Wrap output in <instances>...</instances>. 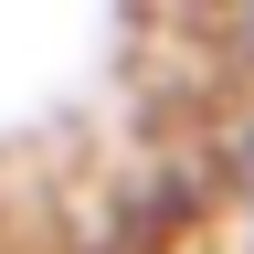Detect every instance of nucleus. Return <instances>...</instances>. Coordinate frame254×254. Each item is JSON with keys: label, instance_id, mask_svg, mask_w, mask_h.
I'll return each mask as SVG.
<instances>
[{"label": "nucleus", "instance_id": "nucleus-1", "mask_svg": "<svg viewBox=\"0 0 254 254\" xmlns=\"http://www.w3.org/2000/svg\"><path fill=\"white\" fill-rule=\"evenodd\" d=\"M233 244L254 254V95H244V117H233Z\"/></svg>", "mask_w": 254, "mask_h": 254}, {"label": "nucleus", "instance_id": "nucleus-2", "mask_svg": "<svg viewBox=\"0 0 254 254\" xmlns=\"http://www.w3.org/2000/svg\"><path fill=\"white\" fill-rule=\"evenodd\" d=\"M222 43H233V53L254 64V0H222Z\"/></svg>", "mask_w": 254, "mask_h": 254}]
</instances>
